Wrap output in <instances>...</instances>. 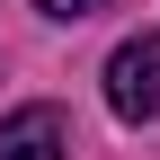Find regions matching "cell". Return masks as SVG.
I'll use <instances>...</instances> for the list:
<instances>
[{
	"instance_id": "2",
	"label": "cell",
	"mask_w": 160,
	"mask_h": 160,
	"mask_svg": "<svg viewBox=\"0 0 160 160\" xmlns=\"http://www.w3.org/2000/svg\"><path fill=\"white\" fill-rule=\"evenodd\" d=\"M0 160H71L62 107H18V116H0Z\"/></svg>"
},
{
	"instance_id": "3",
	"label": "cell",
	"mask_w": 160,
	"mask_h": 160,
	"mask_svg": "<svg viewBox=\"0 0 160 160\" xmlns=\"http://www.w3.org/2000/svg\"><path fill=\"white\" fill-rule=\"evenodd\" d=\"M45 18H89V9H107V0H36Z\"/></svg>"
},
{
	"instance_id": "1",
	"label": "cell",
	"mask_w": 160,
	"mask_h": 160,
	"mask_svg": "<svg viewBox=\"0 0 160 160\" xmlns=\"http://www.w3.org/2000/svg\"><path fill=\"white\" fill-rule=\"evenodd\" d=\"M107 107L125 125H151L160 116V36H125L107 53Z\"/></svg>"
}]
</instances>
